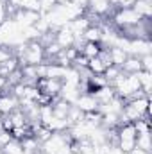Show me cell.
Segmentation results:
<instances>
[{"label": "cell", "mask_w": 152, "mask_h": 154, "mask_svg": "<svg viewBox=\"0 0 152 154\" xmlns=\"http://www.w3.org/2000/svg\"><path fill=\"white\" fill-rule=\"evenodd\" d=\"M39 18V13H32V11H25V9H18L14 14H13V20L20 25V29H27V27H32Z\"/></svg>", "instance_id": "6da1fadb"}, {"label": "cell", "mask_w": 152, "mask_h": 154, "mask_svg": "<svg viewBox=\"0 0 152 154\" xmlns=\"http://www.w3.org/2000/svg\"><path fill=\"white\" fill-rule=\"evenodd\" d=\"M18 108H20V100H18V97H14L11 93V90L5 91V93H0V111H2V115H9V113L16 111Z\"/></svg>", "instance_id": "7a4b0ae2"}, {"label": "cell", "mask_w": 152, "mask_h": 154, "mask_svg": "<svg viewBox=\"0 0 152 154\" xmlns=\"http://www.w3.org/2000/svg\"><path fill=\"white\" fill-rule=\"evenodd\" d=\"M74 106H77L82 113H90V111H97L99 109V102H97V99L91 93H81L77 97Z\"/></svg>", "instance_id": "3957f363"}, {"label": "cell", "mask_w": 152, "mask_h": 154, "mask_svg": "<svg viewBox=\"0 0 152 154\" xmlns=\"http://www.w3.org/2000/svg\"><path fill=\"white\" fill-rule=\"evenodd\" d=\"M54 41H56L61 48H70V47H74V43H75V36L70 32L68 27H61L59 31H56Z\"/></svg>", "instance_id": "277c9868"}, {"label": "cell", "mask_w": 152, "mask_h": 154, "mask_svg": "<svg viewBox=\"0 0 152 154\" xmlns=\"http://www.w3.org/2000/svg\"><path fill=\"white\" fill-rule=\"evenodd\" d=\"M93 97L97 99V102H99V104H106V102L113 100L114 97H116V93H114V88H113V86L106 84V86H102V88L95 90V91H93Z\"/></svg>", "instance_id": "5b68a950"}, {"label": "cell", "mask_w": 152, "mask_h": 154, "mask_svg": "<svg viewBox=\"0 0 152 154\" xmlns=\"http://www.w3.org/2000/svg\"><path fill=\"white\" fill-rule=\"evenodd\" d=\"M108 54H109L111 65H113V66H118V68H122V65H123L125 59L129 57L127 52L122 50V48H118V47H109V48H108Z\"/></svg>", "instance_id": "8992f818"}, {"label": "cell", "mask_w": 152, "mask_h": 154, "mask_svg": "<svg viewBox=\"0 0 152 154\" xmlns=\"http://www.w3.org/2000/svg\"><path fill=\"white\" fill-rule=\"evenodd\" d=\"M18 68H20V59L14 57V56H11V57H7L4 63H0V75L7 79V77L11 75L14 70H18Z\"/></svg>", "instance_id": "52a82bcc"}, {"label": "cell", "mask_w": 152, "mask_h": 154, "mask_svg": "<svg viewBox=\"0 0 152 154\" xmlns=\"http://www.w3.org/2000/svg\"><path fill=\"white\" fill-rule=\"evenodd\" d=\"M104 47L100 45V43H93V41H84V45L81 47V54L82 56H86L88 59H91V57H97L99 54H100V50H102Z\"/></svg>", "instance_id": "ba28073f"}, {"label": "cell", "mask_w": 152, "mask_h": 154, "mask_svg": "<svg viewBox=\"0 0 152 154\" xmlns=\"http://www.w3.org/2000/svg\"><path fill=\"white\" fill-rule=\"evenodd\" d=\"M120 70H122L123 74H136V72H140V70H141L140 57H136V56H129V57L125 59V63L122 65Z\"/></svg>", "instance_id": "9c48e42d"}, {"label": "cell", "mask_w": 152, "mask_h": 154, "mask_svg": "<svg viewBox=\"0 0 152 154\" xmlns=\"http://www.w3.org/2000/svg\"><path fill=\"white\" fill-rule=\"evenodd\" d=\"M82 39H84V41L100 43V39H102V29H100V25H90V27L82 32Z\"/></svg>", "instance_id": "30bf717a"}, {"label": "cell", "mask_w": 152, "mask_h": 154, "mask_svg": "<svg viewBox=\"0 0 152 154\" xmlns=\"http://www.w3.org/2000/svg\"><path fill=\"white\" fill-rule=\"evenodd\" d=\"M132 9L138 13L140 18H150L152 16V2H145V0H136Z\"/></svg>", "instance_id": "8fae6325"}, {"label": "cell", "mask_w": 152, "mask_h": 154, "mask_svg": "<svg viewBox=\"0 0 152 154\" xmlns=\"http://www.w3.org/2000/svg\"><path fill=\"white\" fill-rule=\"evenodd\" d=\"M106 68H108V65L97 56V57H91L90 61H88V70L93 74V75H102L104 72H106Z\"/></svg>", "instance_id": "7c38bea8"}, {"label": "cell", "mask_w": 152, "mask_h": 154, "mask_svg": "<svg viewBox=\"0 0 152 154\" xmlns=\"http://www.w3.org/2000/svg\"><path fill=\"white\" fill-rule=\"evenodd\" d=\"M136 77H138V82H140V88L150 95V77H152V72H145V70H140L136 72Z\"/></svg>", "instance_id": "4fadbf2b"}, {"label": "cell", "mask_w": 152, "mask_h": 154, "mask_svg": "<svg viewBox=\"0 0 152 154\" xmlns=\"http://www.w3.org/2000/svg\"><path fill=\"white\" fill-rule=\"evenodd\" d=\"M136 149H141V151L150 152V151H152L150 133H141V134H136Z\"/></svg>", "instance_id": "5bb4252c"}, {"label": "cell", "mask_w": 152, "mask_h": 154, "mask_svg": "<svg viewBox=\"0 0 152 154\" xmlns=\"http://www.w3.org/2000/svg\"><path fill=\"white\" fill-rule=\"evenodd\" d=\"M2 152L4 154H23V147L18 140H11L7 145L2 147Z\"/></svg>", "instance_id": "9a60e30c"}, {"label": "cell", "mask_w": 152, "mask_h": 154, "mask_svg": "<svg viewBox=\"0 0 152 154\" xmlns=\"http://www.w3.org/2000/svg\"><path fill=\"white\" fill-rule=\"evenodd\" d=\"M66 118L70 120V124L74 125V124H81L82 120H84V113L77 108V106H70V111H68V115H66Z\"/></svg>", "instance_id": "2e32d148"}, {"label": "cell", "mask_w": 152, "mask_h": 154, "mask_svg": "<svg viewBox=\"0 0 152 154\" xmlns=\"http://www.w3.org/2000/svg\"><path fill=\"white\" fill-rule=\"evenodd\" d=\"M18 9H25V11H32V13H41L39 0H20Z\"/></svg>", "instance_id": "e0dca14e"}, {"label": "cell", "mask_w": 152, "mask_h": 154, "mask_svg": "<svg viewBox=\"0 0 152 154\" xmlns=\"http://www.w3.org/2000/svg\"><path fill=\"white\" fill-rule=\"evenodd\" d=\"M59 4V0H39V7H41V13L45 14V13H48V11H52L56 5Z\"/></svg>", "instance_id": "ac0fdd59"}, {"label": "cell", "mask_w": 152, "mask_h": 154, "mask_svg": "<svg viewBox=\"0 0 152 154\" xmlns=\"http://www.w3.org/2000/svg\"><path fill=\"white\" fill-rule=\"evenodd\" d=\"M140 63H141V70H145V72H152V54L141 56V57H140Z\"/></svg>", "instance_id": "d6986e66"}, {"label": "cell", "mask_w": 152, "mask_h": 154, "mask_svg": "<svg viewBox=\"0 0 152 154\" xmlns=\"http://www.w3.org/2000/svg\"><path fill=\"white\" fill-rule=\"evenodd\" d=\"M13 52H11V47H0V63H4L7 57H11Z\"/></svg>", "instance_id": "ffe728a7"}, {"label": "cell", "mask_w": 152, "mask_h": 154, "mask_svg": "<svg viewBox=\"0 0 152 154\" xmlns=\"http://www.w3.org/2000/svg\"><path fill=\"white\" fill-rule=\"evenodd\" d=\"M70 2H72V4H75L77 7H81V9H84V11H86V9H88V2H90V0H70Z\"/></svg>", "instance_id": "44dd1931"}, {"label": "cell", "mask_w": 152, "mask_h": 154, "mask_svg": "<svg viewBox=\"0 0 152 154\" xmlns=\"http://www.w3.org/2000/svg\"><path fill=\"white\" fill-rule=\"evenodd\" d=\"M4 7H5V0H0V11H2Z\"/></svg>", "instance_id": "7402d4cb"}, {"label": "cell", "mask_w": 152, "mask_h": 154, "mask_svg": "<svg viewBox=\"0 0 152 154\" xmlns=\"http://www.w3.org/2000/svg\"><path fill=\"white\" fill-rule=\"evenodd\" d=\"M2 116H4V115H2V111H0V118H2Z\"/></svg>", "instance_id": "603a6c76"}, {"label": "cell", "mask_w": 152, "mask_h": 154, "mask_svg": "<svg viewBox=\"0 0 152 154\" xmlns=\"http://www.w3.org/2000/svg\"><path fill=\"white\" fill-rule=\"evenodd\" d=\"M59 2H66V0H59Z\"/></svg>", "instance_id": "cb8c5ba5"}, {"label": "cell", "mask_w": 152, "mask_h": 154, "mask_svg": "<svg viewBox=\"0 0 152 154\" xmlns=\"http://www.w3.org/2000/svg\"><path fill=\"white\" fill-rule=\"evenodd\" d=\"M145 2H152V0H145Z\"/></svg>", "instance_id": "d4e9b609"}, {"label": "cell", "mask_w": 152, "mask_h": 154, "mask_svg": "<svg viewBox=\"0 0 152 154\" xmlns=\"http://www.w3.org/2000/svg\"><path fill=\"white\" fill-rule=\"evenodd\" d=\"M39 154H43V152H39Z\"/></svg>", "instance_id": "484cf974"}, {"label": "cell", "mask_w": 152, "mask_h": 154, "mask_svg": "<svg viewBox=\"0 0 152 154\" xmlns=\"http://www.w3.org/2000/svg\"><path fill=\"white\" fill-rule=\"evenodd\" d=\"M77 154H79V152H77Z\"/></svg>", "instance_id": "4316f807"}]
</instances>
